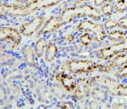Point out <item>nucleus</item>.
Returning <instances> with one entry per match:
<instances>
[{
	"mask_svg": "<svg viewBox=\"0 0 127 109\" xmlns=\"http://www.w3.org/2000/svg\"><path fill=\"white\" fill-rule=\"evenodd\" d=\"M60 15L65 24L70 23L76 18L80 17H89L94 20H99L101 18V14L97 9L88 4L66 8Z\"/></svg>",
	"mask_w": 127,
	"mask_h": 109,
	"instance_id": "nucleus-1",
	"label": "nucleus"
},
{
	"mask_svg": "<svg viewBox=\"0 0 127 109\" xmlns=\"http://www.w3.org/2000/svg\"><path fill=\"white\" fill-rule=\"evenodd\" d=\"M77 30L79 32L93 34V40L96 42H100L106 38L105 27L100 23H95L89 20L82 21L78 24Z\"/></svg>",
	"mask_w": 127,
	"mask_h": 109,
	"instance_id": "nucleus-2",
	"label": "nucleus"
},
{
	"mask_svg": "<svg viewBox=\"0 0 127 109\" xmlns=\"http://www.w3.org/2000/svg\"><path fill=\"white\" fill-rule=\"evenodd\" d=\"M98 68L99 64L89 60H70L67 64V69L73 74H87Z\"/></svg>",
	"mask_w": 127,
	"mask_h": 109,
	"instance_id": "nucleus-3",
	"label": "nucleus"
},
{
	"mask_svg": "<svg viewBox=\"0 0 127 109\" xmlns=\"http://www.w3.org/2000/svg\"><path fill=\"white\" fill-rule=\"evenodd\" d=\"M127 51V40L124 39L120 42H117L110 46L102 48L98 50L97 56L102 60H108L115 57L120 54Z\"/></svg>",
	"mask_w": 127,
	"mask_h": 109,
	"instance_id": "nucleus-4",
	"label": "nucleus"
},
{
	"mask_svg": "<svg viewBox=\"0 0 127 109\" xmlns=\"http://www.w3.org/2000/svg\"><path fill=\"white\" fill-rule=\"evenodd\" d=\"M45 19L42 17H36L29 22L20 25L19 31L23 36H31L42 27Z\"/></svg>",
	"mask_w": 127,
	"mask_h": 109,
	"instance_id": "nucleus-5",
	"label": "nucleus"
},
{
	"mask_svg": "<svg viewBox=\"0 0 127 109\" xmlns=\"http://www.w3.org/2000/svg\"><path fill=\"white\" fill-rule=\"evenodd\" d=\"M20 33L18 30L10 28V27H3L1 28V42L4 40L12 42V49L18 47L21 43Z\"/></svg>",
	"mask_w": 127,
	"mask_h": 109,
	"instance_id": "nucleus-6",
	"label": "nucleus"
},
{
	"mask_svg": "<svg viewBox=\"0 0 127 109\" xmlns=\"http://www.w3.org/2000/svg\"><path fill=\"white\" fill-rule=\"evenodd\" d=\"M63 25H65V23L60 15L52 17L44 22V25L39 30V35H44L46 33H52L59 29Z\"/></svg>",
	"mask_w": 127,
	"mask_h": 109,
	"instance_id": "nucleus-7",
	"label": "nucleus"
},
{
	"mask_svg": "<svg viewBox=\"0 0 127 109\" xmlns=\"http://www.w3.org/2000/svg\"><path fill=\"white\" fill-rule=\"evenodd\" d=\"M127 64V53L126 54H120L115 56V58L112 60L110 64L108 65L104 66L102 64H99L98 70L104 72H109L110 70L118 67L124 66Z\"/></svg>",
	"mask_w": 127,
	"mask_h": 109,
	"instance_id": "nucleus-8",
	"label": "nucleus"
},
{
	"mask_svg": "<svg viewBox=\"0 0 127 109\" xmlns=\"http://www.w3.org/2000/svg\"><path fill=\"white\" fill-rule=\"evenodd\" d=\"M55 79L57 81H58L59 82H60L63 87L68 92L74 91L76 88L77 83L75 79L73 77L65 74L64 72L57 73L55 76Z\"/></svg>",
	"mask_w": 127,
	"mask_h": 109,
	"instance_id": "nucleus-9",
	"label": "nucleus"
},
{
	"mask_svg": "<svg viewBox=\"0 0 127 109\" xmlns=\"http://www.w3.org/2000/svg\"><path fill=\"white\" fill-rule=\"evenodd\" d=\"M92 80L95 82L97 83L99 85L108 88L110 91V92H112V93H113V92L115 91V90L116 89L118 85H119L116 82L112 80V79L108 78V77H104V76H97V77H95L92 79Z\"/></svg>",
	"mask_w": 127,
	"mask_h": 109,
	"instance_id": "nucleus-10",
	"label": "nucleus"
},
{
	"mask_svg": "<svg viewBox=\"0 0 127 109\" xmlns=\"http://www.w3.org/2000/svg\"><path fill=\"white\" fill-rule=\"evenodd\" d=\"M23 53L24 55V60L25 61L29 64V65H34L36 63L35 61V50L33 49L31 46H26L23 49Z\"/></svg>",
	"mask_w": 127,
	"mask_h": 109,
	"instance_id": "nucleus-11",
	"label": "nucleus"
},
{
	"mask_svg": "<svg viewBox=\"0 0 127 109\" xmlns=\"http://www.w3.org/2000/svg\"><path fill=\"white\" fill-rule=\"evenodd\" d=\"M58 52V49L55 44H49L47 46L44 51V59L47 62H52L55 59Z\"/></svg>",
	"mask_w": 127,
	"mask_h": 109,
	"instance_id": "nucleus-12",
	"label": "nucleus"
},
{
	"mask_svg": "<svg viewBox=\"0 0 127 109\" xmlns=\"http://www.w3.org/2000/svg\"><path fill=\"white\" fill-rule=\"evenodd\" d=\"M127 33L121 30H115L109 33L108 35V39L112 42H120L127 38Z\"/></svg>",
	"mask_w": 127,
	"mask_h": 109,
	"instance_id": "nucleus-13",
	"label": "nucleus"
},
{
	"mask_svg": "<svg viewBox=\"0 0 127 109\" xmlns=\"http://www.w3.org/2000/svg\"><path fill=\"white\" fill-rule=\"evenodd\" d=\"M47 43L46 40L39 39L36 41V43H35L34 50H35V53L37 57L41 58L43 54H44V51L47 47Z\"/></svg>",
	"mask_w": 127,
	"mask_h": 109,
	"instance_id": "nucleus-14",
	"label": "nucleus"
},
{
	"mask_svg": "<svg viewBox=\"0 0 127 109\" xmlns=\"http://www.w3.org/2000/svg\"><path fill=\"white\" fill-rule=\"evenodd\" d=\"M115 7L110 4H104L101 8V13L105 16H110L114 13Z\"/></svg>",
	"mask_w": 127,
	"mask_h": 109,
	"instance_id": "nucleus-15",
	"label": "nucleus"
},
{
	"mask_svg": "<svg viewBox=\"0 0 127 109\" xmlns=\"http://www.w3.org/2000/svg\"><path fill=\"white\" fill-rule=\"evenodd\" d=\"M92 40H93L92 37L89 35V33H84L83 35H81L79 37V42L85 46H89L92 43Z\"/></svg>",
	"mask_w": 127,
	"mask_h": 109,
	"instance_id": "nucleus-16",
	"label": "nucleus"
},
{
	"mask_svg": "<svg viewBox=\"0 0 127 109\" xmlns=\"http://www.w3.org/2000/svg\"><path fill=\"white\" fill-rule=\"evenodd\" d=\"M115 9L118 12H123L127 10V0H119L115 5Z\"/></svg>",
	"mask_w": 127,
	"mask_h": 109,
	"instance_id": "nucleus-17",
	"label": "nucleus"
},
{
	"mask_svg": "<svg viewBox=\"0 0 127 109\" xmlns=\"http://www.w3.org/2000/svg\"><path fill=\"white\" fill-rule=\"evenodd\" d=\"M113 93L118 96H127V85H123L119 84Z\"/></svg>",
	"mask_w": 127,
	"mask_h": 109,
	"instance_id": "nucleus-18",
	"label": "nucleus"
},
{
	"mask_svg": "<svg viewBox=\"0 0 127 109\" xmlns=\"http://www.w3.org/2000/svg\"><path fill=\"white\" fill-rule=\"evenodd\" d=\"M103 25L105 28L106 29H113V28H115L116 27H118V21H116L113 19H109L107 20Z\"/></svg>",
	"mask_w": 127,
	"mask_h": 109,
	"instance_id": "nucleus-19",
	"label": "nucleus"
},
{
	"mask_svg": "<svg viewBox=\"0 0 127 109\" xmlns=\"http://www.w3.org/2000/svg\"><path fill=\"white\" fill-rule=\"evenodd\" d=\"M92 95L95 99H102L105 97V92L100 90H95L92 92Z\"/></svg>",
	"mask_w": 127,
	"mask_h": 109,
	"instance_id": "nucleus-20",
	"label": "nucleus"
},
{
	"mask_svg": "<svg viewBox=\"0 0 127 109\" xmlns=\"http://www.w3.org/2000/svg\"><path fill=\"white\" fill-rule=\"evenodd\" d=\"M118 75L120 77H127V64L124 65L118 72Z\"/></svg>",
	"mask_w": 127,
	"mask_h": 109,
	"instance_id": "nucleus-21",
	"label": "nucleus"
},
{
	"mask_svg": "<svg viewBox=\"0 0 127 109\" xmlns=\"http://www.w3.org/2000/svg\"><path fill=\"white\" fill-rule=\"evenodd\" d=\"M118 27H121V28L127 30V18H123L118 20Z\"/></svg>",
	"mask_w": 127,
	"mask_h": 109,
	"instance_id": "nucleus-22",
	"label": "nucleus"
},
{
	"mask_svg": "<svg viewBox=\"0 0 127 109\" xmlns=\"http://www.w3.org/2000/svg\"><path fill=\"white\" fill-rule=\"evenodd\" d=\"M116 0H94V4L97 7H100L105 3H108V2H112Z\"/></svg>",
	"mask_w": 127,
	"mask_h": 109,
	"instance_id": "nucleus-23",
	"label": "nucleus"
},
{
	"mask_svg": "<svg viewBox=\"0 0 127 109\" xmlns=\"http://www.w3.org/2000/svg\"><path fill=\"white\" fill-rule=\"evenodd\" d=\"M98 107H99V103L95 100H92L91 103H89V108L90 109H97Z\"/></svg>",
	"mask_w": 127,
	"mask_h": 109,
	"instance_id": "nucleus-24",
	"label": "nucleus"
},
{
	"mask_svg": "<svg viewBox=\"0 0 127 109\" xmlns=\"http://www.w3.org/2000/svg\"><path fill=\"white\" fill-rule=\"evenodd\" d=\"M74 40H75V36L73 35H69L67 37V38H66V41L70 43V42L73 41Z\"/></svg>",
	"mask_w": 127,
	"mask_h": 109,
	"instance_id": "nucleus-25",
	"label": "nucleus"
},
{
	"mask_svg": "<svg viewBox=\"0 0 127 109\" xmlns=\"http://www.w3.org/2000/svg\"><path fill=\"white\" fill-rule=\"evenodd\" d=\"M31 0H17V2L21 3V2H26V1H30Z\"/></svg>",
	"mask_w": 127,
	"mask_h": 109,
	"instance_id": "nucleus-26",
	"label": "nucleus"
},
{
	"mask_svg": "<svg viewBox=\"0 0 127 109\" xmlns=\"http://www.w3.org/2000/svg\"><path fill=\"white\" fill-rule=\"evenodd\" d=\"M78 2H83V1H90V0H76Z\"/></svg>",
	"mask_w": 127,
	"mask_h": 109,
	"instance_id": "nucleus-27",
	"label": "nucleus"
},
{
	"mask_svg": "<svg viewBox=\"0 0 127 109\" xmlns=\"http://www.w3.org/2000/svg\"><path fill=\"white\" fill-rule=\"evenodd\" d=\"M125 39H126V40H127V38H125Z\"/></svg>",
	"mask_w": 127,
	"mask_h": 109,
	"instance_id": "nucleus-28",
	"label": "nucleus"
}]
</instances>
